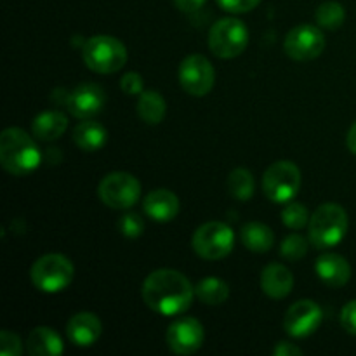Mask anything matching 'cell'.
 I'll use <instances>...</instances> for the list:
<instances>
[{
	"instance_id": "8992f818",
	"label": "cell",
	"mask_w": 356,
	"mask_h": 356,
	"mask_svg": "<svg viewBox=\"0 0 356 356\" xmlns=\"http://www.w3.org/2000/svg\"><path fill=\"white\" fill-rule=\"evenodd\" d=\"M249 45V30L236 17H222L212 24L209 31V47L218 58L233 59Z\"/></svg>"
},
{
	"instance_id": "d6986e66",
	"label": "cell",
	"mask_w": 356,
	"mask_h": 356,
	"mask_svg": "<svg viewBox=\"0 0 356 356\" xmlns=\"http://www.w3.org/2000/svg\"><path fill=\"white\" fill-rule=\"evenodd\" d=\"M66 129H68V117L65 113L58 110L42 111L33 118L31 134L40 141L51 143L61 138Z\"/></svg>"
},
{
	"instance_id": "ac0fdd59",
	"label": "cell",
	"mask_w": 356,
	"mask_h": 356,
	"mask_svg": "<svg viewBox=\"0 0 356 356\" xmlns=\"http://www.w3.org/2000/svg\"><path fill=\"white\" fill-rule=\"evenodd\" d=\"M294 287V277L291 270L284 264H268L261 271V289L264 294L271 299H284L287 298Z\"/></svg>"
},
{
	"instance_id": "7a4b0ae2",
	"label": "cell",
	"mask_w": 356,
	"mask_h": 356,
	"mask_svg": "<svg viewBox=\"0 0 356 356\" xmlns=\"http://www.w3.org/2000/svg\"><path fill=\"white\" fill-rule=\"evenodd\" d=\"M37 143L19 127H7L0 134V163L10 176H28L40 165Z\"/></svg>"
},
{
	"instance_id": "7c38bea8",
	"label": "cell",
	"mask_w": 356,
	"mask_h": 356,
	"mask_svg": "<svg viewBox=\"0 0 356 356\" xmlns=\"http://www.w3.org/2000/svg\"><path fill=\"white\" fill-rule=\"evenodd\" d=\"M322 309L312 299L294 302L284 316V329L296 339H305L315 334L322 325Z\"/></svg>"
},
{
	"instance_id": "7402d4cb",
	"label": "cell",
	"mask_w": 356,
	"mask_h": 356,
	"mask_svg": "<svg viewBox=\"0 0 356 356\" xmlns=\"http://www.w3.org/2000/svg\"><path fill=\"white\" fill-rule=\"evenodd\" d=\"M240 238L245 249L252 252H268L275 245V233L263 222H247L240 232Z\"/></svg>"
},
{
	"instance_id": "4dcf8cb0",
	"label": "cell",
	"mask_w": 356,
	"mask_h": 356,
	"mask_svg": "<svg viewBox=\"0 0 356 356\" xmlns=\"http://www.w3.org/2000/svg\"><path fill=\"white\" fill-rule=\"evenodd\" d=\"M143 76L136 72L125 73L120 79V89L124 90L129 96H141L145 90H143Z\"/></svg>"
},
{
	"instance_id": "5bb4252c",
	"label": "cell",
	"mask_w": 356,
	"mask_h": 356,
	"mask_svg": "<svg viewBox=\"0 0 356 356\" xmlns=\"http://www.w3.org/2000/svg\"><path fill=\"white\" fill-rule=\"evenodd\" d=\"M106 94L97 83H80L66 96V108L79 120H92L103 111Z\"/></svg>"
},
{
	"instance_id": "4316f807",
	"label": "cell",
	"mask_w": 356,
	"mask_h": 356,
	"mask_svg": "<svg viewBox=\"0 0 356 356\" xmlns=\"http://www.w3.org/2000/svg\"><path fill=\"white\" fill-rule=\"evenodd\" d=\"M309 219L312 216H309L308 209L299 202H289L282 211V221L291 229H302L306 225H309Z\"/></svg>"
},
{
	"instance_id": "6da1fadb",
	"label": "cell",
	"mask_w": 356,
	"mask_h": 356,
	"mask_svg": "<svg viewBox=\"0 0 356 356\" xmlns=\"http://www.w3.org/2000/svg\"><path fill=\"white\" fill-rule=\"evenodd\" d=\"M141 294L149 309L163 316H176L191 306L195 287L179 271L162 268L146 277Z\"/></svg>"
},
{
	"instance_id": "e575fe53",
	"label": "cell",
	"mask_w": 356,
	"mask_h": 356,
	"mask_svg": "<svg viewBox=\"0 0 356 356\" xmlns=\"http://www.w3.org/2000/svg\"><path fill=\"white\" fill-rule=\"evenodd\" d=\"M207 2V0H174V3H176V7L179 10H183V13H197V10H200L202 7H204V3Z\"/></svg>"
},
{
	"instance_id": "8fae6325",
	"label": "cell",
	"mask_w": 356,
	"mask_h": 356,
	"mask_svg": "<svg viewBox=\"0 0 356 356\" xmlns=\"http://www.w3.org/2000/svg\"><path fill=\"white\" fill-rule=\"evenodd\" d=\"M285 54L294 61H312L325 49V37L320 26L298 24L287 33L284 42Z\"/></svg>"
},
{
	"instance_id": "603a6c76",
	"label": "cell",
	"mask_w": 356,
	"mask_h": 356,
	"mask_svg": "<svg viewBox=\"0 0 356 356\" xmlns=\"http://www.w3.org/2000/svg\"><path fill=\"white\" fill-rule=\"evenodd\" d=\"M167 103L156 90H145L138 101V115L148 125H156L165 118Z\"/></svg>"
},
{
	"instance_id": "5b68a950",
	"label": "cell",
	"mask_w": 356,
	"mask_h": 356,
	"mask_svg": "<svg viewBox=\"0 0 356 356\" xmlns=\"http://www.w3.org/2000/svg\"><path fill=\"white\" fill-rule=\"evenodd\" d=\"M75 268L73 263L63 254H45L38 257L30 271L31 282L35 287L47 294L61 292L72 284Z\"/></svg>"
},
{
	"instance_id": "4fadbf2b",
	"label": "cell",
	"mask_w": 356,
	"mask_h": 356,
	"mask_svg": "<svg viewBox=\"0 0 356 356\" xmlns=\"http://www.w3.org/2000/svg\"><path fill=\"white\" fill-rule=\"evenodd\" d=\"M205 339V332L202 323L191 316H183L176 320L172 325L167 329V346L170 351L181 356H188L197 353L202 348Z\"/></svg>"
},
{
	"instance_id": "d4e9b609",
	"label": "cell",
	"mask_w": 356,
	"mask_h": 356,
	"mask_svg": "<svg viewBox=\"0 0 356 356\" xmlns=\"http://www.w3.org/2000/svg\"><path fill=\"white\" fill-rule=\"evenodd\" d=\"M228 190L233 198L236 200H249L256 190V183H254L252 172L247 169H235L228 176Z\"/></svg>"
},
{
	"instance_id": "9a60e30c",
	"label": "cell",
	"mask_w": 356,
	"mask_h": 356,
	"mask_svg": "<svg viewBox=\"0 0 356 356\" xmlns=\"http://www.w3.org/2000/svg\"><path fill=\"white\" fill-rule=\"evenodd\" d=\"M103 332V325H101V320L97 318L94 313L82 312L76 313L70 318L68 325H66V334H68L70 341H72L75 346L87 348L92 346L97 339L101 337Z\"/></svg>"
},
{
	"instance_id": "d590c367",
	"label": "cell",
	"mask_w": 356,
	"mask_h": 356,
	"mask_svg": "<svg viewBox=\"0 0 356 356\" xmlns=\"http://www.w3.org/2000/svg\"><path fill=\"white\" fill-rule=\"evenodd\" d=\"M346 145H348V148H350V152L355 153V155H356V122L353 125H351L350 132H348Z\"/></svg>"
},
{
	"instance_id": "d6a6232c",
	"label": "cell",
	"mask_w": 356,
	"mask_h": 356,
	"mask_svg": "<svg viewBox=\"0 0 356 356\" xmlns=\"http://www.w3.org/2000/svg\"><path fill=\"white\" fill-rule=\"evenodd\" d=\"M341 325L346 332L356 336V299L344 305L343 312H341Z\"/></svg>"
},
{
	"instance_id": "f1b7e54d",
	"label": "cell",
	"mask_w": 356,
	"mask_h": 356,
	"mask_svg": "<svg viewBox=\"0 0 356 356\" xmlns=\"http://www.w3.org/2000/svg\"><path fill=\"white\" fill-rule=\"evenodd\" d=\"M118 229L127 238H138L145 232V221L134 212H129V214H124L118 219Z\"/></svg>"
},
{
	"instance_id": "f546056e",
	"label": "cell",
	"mask_w": 356,
	"mask_h": 356,
	"mask_svg": "<svg viewBox=\"0 0 356 356\" xmlns=\"http://www.w3.org/2000/svg\"><path fill=\"white\" fill-rule=\"evenodd\" d=\"M0 355L2 356H21L23 355V343L19 336L10 330L0 332Z\"/></svg>"
},
{
	"instance_id": "52a82bcc",
	"label": "cell",
	"mask_w": 356,
	"mask_h": 356,
	"mask_svg": "<svg viewBox=\"0 0 356 356\" xmlns=\"http://www.w3.org/2000/svg\"><path fill=\"white\" fill-rule=\"evenodd\" d=\"M301 170L294 162L278 160L271 163L263 176V191L273 204H289L299 193Z\"/></svg>"
},
{
	"instance_id": "3957f363",
	"label": "cell",
	"mask_w": 356,
	"mask_h": 356,
	"mask_svg": "<svg viewBox=\"0 0 356 356\" xmlns=\"http://www.w3.org/2000/svg\"><path fill=\"white\" fill-rule=\"evenodd\" d=\"M348 214L341 205L323 204L309 219V242L316 249H330L343 242L348 233Z\"/></svg>"
},
{
	"instance_id": "2e32d148",
	"label": "cell",
	"mask_w": 356,
	"mask_h": 356,
	"mask_svg": "<svg viewBox=\"0 0 356 356\" xmlns=\"http://www.w3.org/2000/svg\"><path fill=\"white\" fill-rule=\"evenodd\" d=\"M143 209H145L146 216L152 218L153 221L169 222L179 214V198L170 190L159 188V190H153L146 195Z\"/></svg>"
},
{
	"instance_id": "ffe728a7",
	"label": "cell",
	"mask_w": 356,
	"mask_h": 356,
	"mask_svg": "<svg viewBox=\"0 0 356 356\" xmlns=\"http://www.w3.org/2000/svg\"><path fill=\"white\" fill-rule=\"evenodd\" d=\"M28 353L33 356H59L65 351L63 339L51 327H35L28 334Z\"/></svg>"
},
{
	"instance_id": "83f0119b",
	"label": "cell",
	"mask_w": 356,
	"mask_h": 356,
	"mask_svg": "<svg viewBox=\"0 0 356 356\" xmlns=\"http://www.w3.org/2000/svg\"><path fill=\"white\" fill-rule=\"evenodd\" d=\"M280 254L285 257L287 261H299L308 254V240L305 236L298 235H289L287 238L282 242L280 247Z\"/></svg>"
},
{
	"instance_id": "9c48e42d",
	"label": "cell",
	"mask_w": 356,
	"mask_h": 356,
	"mask_svg": "<svg viewBox=\"0 0 356 356\" xmlns=\"http://www.w3.org/2000/svg\"><path fill=\"white\" fill-rule=\"evenodd\" d=\"M97 195L106 207L125 211L138 204L141 183L131 172H110L101 179Z\"/></svg>"
},
{
	"instance_id": "30bf717a",
	"label": "cell",
	"mask_w": 356,
	"mask_h": 356,
	"mask_svg": "<svg viewBox=\"0 0 356 356\" xmlns=\"http://www.w3.org/2000/svg\"><path fill=\"white\" fill-rule=\"evenodd\" d=\"M177 76H179V83L184 92L202 97L211 92L214 87L216 72L207 58L200 54H191L181 61Z\"/></svg>"
},
{
	"instance_id": "e0dca14e",
	"label": "cell",
	"mask_w": 356,
	"mask_h": 356,
	"mask_svg": "<svg viewBox=\"0 0 356 356\" xmlns=\"http://www.w3.org/2000/svg\"><path fill=\"white\" fill-rule=\"evenodd\" d=\"M315 271L327 287L339 289L351 278V266L339 254H323L316 259Z\"/></svg>"
},
{
	"instance_id": "cb8c5ba5",
	"label": "cell",
	"mask_w": 356,
	"mask_h": 356,
	"mask_svg": "<svg viewBox=\"0 0 356 356\" xmlns=\"http://www.w3.org/2000/svg\"><path fill=\"white\" fill-rule=\"evenodd\" d=\"M195 296H197L204 305L218 306L222 305L225 301H228L229 287L225 280H221V278L209 277L198 282L197 287H195Z\"/></svg>"
},
{
	"instance_id": "484cf974",
	"label": "cell",
	"mask_w": 356,
	"mask_h": 356,
	"mask_svg": "<svg viewBox=\"0 0 356 356\" xmlns=\"http://www.w3.org/2000/svg\"><path fill=\"white\" fill-rule=\"evenodd\" d=\"M315 19L318 23L320 28H325V30H337V28L343 26L344 19H346V10L341 6L339 2H323L322 6L316 9Z\"/></svg>"
},
{
	"instance_id": "836d02e7",
	"label": "cell",
	"mask_w": 356,
	"mask_h": 356,
	"mask_svg": "<svg viewBox=\"0 0 356 356\" xmlns=\"http://www.w3.org/2000/svg\"><path fill=\"white\" fill-rule=\"evenodd\" d=\"M301 355H302L301 348L289 343V341H282V343H278L273 350V356H301Z\"/></svg>"
},
{
	"instance_id": "277c9868",
	"label": "cell",
	"mask_w": 356,
	"mask_h": 356,
	"mask_svg": "<svg viewBox=\"0 0 356 356\" xmlns=\"http://www.w3.org/2000/svg\"><path fill=\"white\" fill-rule=\"evenodd\" d=\"M82 59L92 72L117 73L127 63V47L111 35H94L83 44Z\"/></svg>"
},
{
	"instance_id": "44dd1931",
	"label": "cell",
	"mask_w": 356,
	"mask_h": 356,
	"mask_svg": "<svg viewBox=\"0 0 356 356\" xmlns=\"http://www.w3.org/2000/svg\"><path fill=\"white\" fill-rule=\"evenodd\" d=\"M73 141L83 152H97L108 141V132L99 122L82 120L73 129Z\"/></svg>"
},
{
	"instance_id": "1f68e13d",
	"label": "cell",
	"mask_w": 356,
	"mask_h": 356,
	"mask_svg": "<svg viewBox=\"0 0 356 356\" xmlns=\"http://www.w3.org/2000/svg\"><path fill=\"white\" fill-rule=\"evenodd\" d=\"M219 6L225 10L233 14H243L249 10L256 9L261 3V0H218Z\"/></svg>"
},
{
	"instance_id": "ba28073f",
	"label": "cell",
	"mask_w": 356,
	"mask_h": 356,
	"mask_svg": "<svg viewBox=\"0 0 356 356\" xmlns=\"http://www.w3.org/2000/svg\"><path fill=\"white\" fill-rule=\"evenodd\" d=\"M233 243H235L233 229L219 221L202 225L191 238L193 250L205 261H219L226 257L233 250Z\"/></svg>"
}]
</instances>
